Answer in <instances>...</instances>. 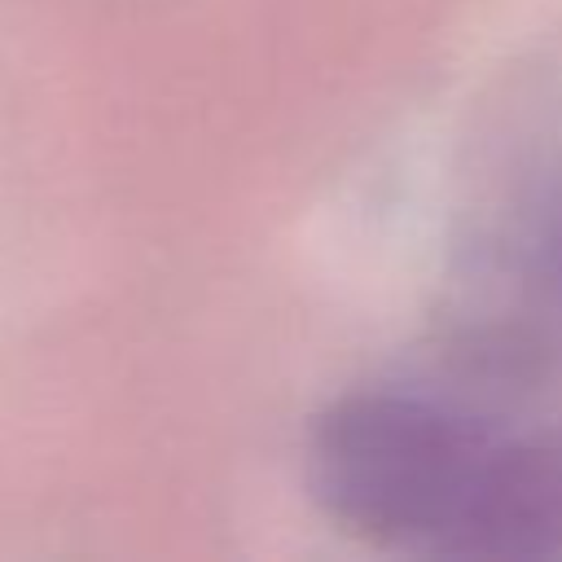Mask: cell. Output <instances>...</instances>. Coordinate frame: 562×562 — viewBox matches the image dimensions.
I'll use <instances>...</instances> for the list:
<instances>
[{
  "label": "cell",
  "mask_w": 562,
  "mask_h": 562,
  "mask_svg": "<svg viewBox=\"0 0 562 562\" xmlns=\"http://www.w3.org/2000/svg\"><path fill=\"white\" fill-rule=\"evenodd\" d=\"M505 435L400 391L329 404L307 439L316 505L347 536L426 558H470L479 505Z\"/></svg>",
  "instance_id": "6da1fadb"
}]
</instances>
